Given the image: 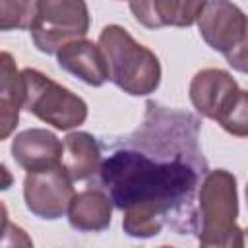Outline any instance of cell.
Listing matches in <instances>:
<instances>
[{
	"instance_id": "obj_3",
	"label": "cell",
	"mask_w": 248,
	"mask_h": 248,
	"mask_svg": "<svg viewBox=\"0 0 248 248\" xmlns=\"http://www.w3.org/2000/svg\"><path fill=\"white\" fill-rule=\"evenodd\" d=\"M99 46L107 58L110 81L124 93L143 97L161 83V64L157 54L138 43L124 27L107 25L99 35Z\"/></svg>"
},
{
	"instance_id": "obj_5",
	"label": "cell",
	"mask_w": 248,
	"mask_h": 248,
	"mask_svg": "<svg viewBox=\"0 0 248 248\" xmlns=\"http://www.w3.org/2000/svg\"><path fill=\"white\" fill-rule=\"evenodd\" d=\"M89 12L85 2L39 0L37 16L29 27L35 46L45 54H54L62 46L87 35Z\"/></svg>"
},
{
	"instance_id": "obj_8",
	"label": "cell",
	"mask_w": 248,
	"mask_h": 248,
	"mask_svg": "<svg viewBox=\"0 0 248 248\" xmlns=\"http://www.w3.org/2000/svg\"><path fill=\"white\" fill-rule=\"evenodd\" d=\"M238 93L240 87L236 79L221 68L200 70L190 81V101L194 108L202 116L215 122H219L221 116L231 108Z\"/></svg>"
},
{
	"instance_id": "obj_15",
	"label": "cell",
	"mask_w": 248,
	"mask_h": 248,
	"mask_svg": "<svg viewBox=\"0 0 248 248\" xmlns=\"http://www.w3.org/2000/svg\"><path fill=\"white\" fill-rule=\"evenodd\" d=\"M39 2H12L0 0V29H29L37 16Z\"/></svg>"
},
{
	"instance_id": "obj_14",
	"label": "cell",
	"mask_w": 248,
	"mask_h": 248,
	"mask_svg": "<svg viewBox=\"0 0 248 248\" xmlns=\"http://www.w3.org/2000/svg\"><path fill=\"white\" fill-rule=\"evenodd\" d=\"M62 165L72 180H87L101 170L103 157L97 138L87 132H72L64 138Z\"/></svg>"
},
{
	"instance_id": "obj_18",
	"label": "cell",
	"mask_w": 248,
	"mask_h": 248,
	"mask_svg": "<svg viewBox=\"0 0 248 248\" xmlns=\"http://www.w3.org/2000/svg\"><path fill=\"white\" fill-rule=\"evenodd\" d=\"M229 66L240 74H248V23H246V31H244V37L242 41L231 50L225 54Z\"/></svg>"
},
{
	"instance_id": "obj_12",
	"label": "cell",
	"mask_w": 248,
	"mask_h": 248,
	"mask_svg": "<svg viewBox=\"0 0 248 248\" xmlns=\"http://www.w3.org/2000/svg\"><path fill=\"white\" fill-rule=\"evenodd\" d=\"M0 138L6 140L17 126L25 103V81L10 52L0 54Z\"/></svg>"
},
{
	"instance_id": "obj_7",
	"label": "cell",
	"mask_w": 248,
	"mask_h": 248,
	"mask_svg": "<svg viewBox=\"0 0 248 248\" xmlns=\"http://www.w3.org/2000/svg\"><path fill=\"white\" fill-rule=\"evenodd\" d=\"M248 17L236 4L217 0L205 2L198 17V29L202 39L217 52H231L244 37Z\"/></svg>"
},
{
	"instance_id": "obj_4",
	"label": "cell",
	"mask_w": 248,
	"mask_h": 248,
	"mask_svg": "<svg viewBox=\"0 0 248 248\" xmlns=\"http://www.w3.org/2000/svg\"><path fill=\"white\" fill-rule=\"evenodd\" d=\"M25 81L23 108L56 130H72L87 120V103L33 68L21 70Z\"/></svg>"
},
{
	"instance_id": "obj_21",
	"label": "cell",
	"mask_w": 248,
	"mask_h": 248,
	"mask_svg": "<svg viewBox=\"0 0 248 248\" xmlns=\"http://www.w3.org/2000/svg\"><path fill=\"white\" fill-rule=\"evenodd\" d=\"M161 248H172V246H161Z\"/></svg>"
},
{
	"instance_id": "obj_19",
	"label": "cell",
	"mask_w": 248,
	"mask_h": 248,
	"mask_svg": "<svg viewBox=\"0 0 248 248\" xmlns=\"http://www.w3.org/2000/svg\"><path fill=\"white\" fill-rule=\"evenodd\" d=\"M244 248H248V227L244 229Z\"/></svg>"
},
{
	"instance_id": "obj_10",
	"label": "cell",
	"mask_w": 248,
	"mask_h": 248,
	"mask_svg": "<svg viewBox=\"0 0 248 248\" xmlns=\"http://www.w3.org/2000/svg\"><path fill=\"white\" fill-rule=\"evenodd\" d=\"M56 60L62 70L79 78L87 85L101 87L107 79H110L108 64L101 46L87 39H79L62 46L56 52Z\"/></svg>"
},
{
	"instance_id": "obj_13",
	"label": "cell",
	"mask_w": 248,
	"mask_h": 248,
	"mask_svg": "<svg viewBox=\"0 0 248 248\" xmlns=\"http://www.w3.org/2000/svg\"><path fill=\"white\" fill-rule=\"evenodd\" d=\"M112 219V202L110 198L97 188H87L78 192L68 209V221L76 231L81 232H99L108 229Z\"/></svg>"
},
{
	"instance_id": "obj_9",
	"label": "cell",
	"mask_w": 248,
	"mask_h": 248,
	"mask_svg": "<svg viewBox=\"0 0 248 248\" xmlns=\"http://www.w3.org/2000/svg\"><path fill=\"white\" fill-rule=\"evenodd\" d=\"M12 157L27 172H39L62 165L64 141L45 128H29L12 140Z\"/></svg>"
},
{
	"instance_id": "obj_6",
	"label": "cell",
	"mask_w": 248,
	"mask_h": 248,
	"mask_svg": "<svg viewBox=\"0 0 248 248\" xmlns=\"http://www.w3.org/2000/svg\"><path fill=\"white\" fill-rule=\"evenodd\" d=\"M72 176L64 165H56L46 170L27 172L23 180V198L27 209L41 219H60L68 213L76 196Z\"/></svg>"
},
{
	"instance_id": "obj_20",
	"label": "cell",
	"mask_w": 248,
	"mask_h": 248,
	"mask_svg": "<svg viewBox=\"0 0 248 248\" xmlns=\"http://www.w3.org/2000/svg\"><path fill=\"white\" fill-rule=\"evenodd\" d=\"M246 203H248V184H246Z\"/></svg>"
},
{
	"instance_id": "obj_16",
	"label": "cell",
	"mask_w": 248,
	"mask_h": 248,
	"mask_svg": "<svg viewBox=\"0 0 248 248\" xmlns=\"http://www.w3.org/2000/svg\"><path fill=\"white\" fill-rule=\"evenodd\" d=\"M225 132L236 138H248V91L240 89L231 108L217 122Z\"/></svg>"
},
{
	"instance_id": "obj_1",
	"label": "cell",
	"mask_w": 248,
	"mask_h": 248,
	"mask_svg": "<svg viewBox=\"0 0 248 248\" xmlns=\"http://www.w3.org/2000/svg\"><path fill=\"white\" fill-rule=\"evenodd\" d=\"M196 116L147 103L143 124L118 141L103 161L99 176L122 229L134 238H151L170 225L196 232L198 190L207 161L198 147Z\"/></svg>"
},
{
	"instance_id": "obj_11",
	"label": "cell",
	"mask_w": 248,
	"mask_h": 248,
	"mask_svg": "<svg viewBox=\"0 0 248 248\" xmlns=\"http://www.w3.org/2000/svg\"><path fill=\"white\" fill-rule=\"evenodd\" d=\"M205 2H174V0H153V2H132L130 10L134 17L149 27H188L198 21Z\"/></svg>"
},
{
	"instance_id": "obj_2",
	"label": "cell",
	"mask_w": 248,
	"mask_h": 248,
	"mask_svg": "<svg viewBox=\"0 0 248 248\" xmlns=\"http://www.w3.org/2000/svg\"><path fill=\"white\" fill-rule=\"evenodd\" d=\"M236 178L225 169L209 170L198 190L196 234L202 248H244V229L236 225Z\"/></svg>"
},
{
	"instance_id": "obj_17",
	"label": "cell",
	"mask_w": 248,
	"mask_h": 248,
	"mask_svg": "<svg viewBox=\"0 0 248 248\" xmlns=\"http://www.w3.org/2000/svg\"><path fill=\"white\" fill-rule=\"evenodd\" d=\"M4 232H2V248H33L31 236L17 225L8 221V215L4 213Z\"/></svg>"
}]
</instances>
